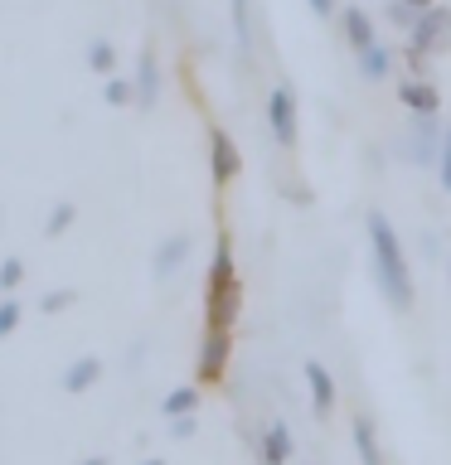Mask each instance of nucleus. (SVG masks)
Returning <instances> with one entry per match:
<instances>
[{
  "instance_id": "8",
  "label": "nucleus",
  "mask_w": 451,
  "mask_h": 465,
  "mask_svg": "<svg viewBox=\"0 0 451 465\" xmlns=\"http://www.w3.org/2000/svg\"><path fill=\"white\" fill-rule=\"evenodd\" d=\"M131 83H136V107H141V112H155L160 83H165V78H160V58H155V49H141V54H136V78H131Z\"/></svg>"
},
{
  "instance_id": "13",
  "label": "nucleus",
  "mask_w": 451,
  "mask_h": 465,
  "mask_svg": "<svg viewBox=\"0 0 451 465\" xmlns=\"http://www.w3.org/2000/svg\"><path fill=\"white\" fill-rule=\"evenodd\" d=\"M340 29H345V44H349L355 54L374 44V20H369V10H364V5H349V10L340 15Z\"/></svg>"
},
{
  "instance_id": "20",
  "label": "nucleus",
  "mask_w": 451,
  "mask_h": 465,
  "mask_svg": "<svg viewBox=\"0 0 451 465\" xmlns=\"http://www.w3.org/2000/svg\"><path fill=\"white\" fill-rule=\"evenodd\" d=\"M87 68H93V73H112L116 68L112 39H93V44H87Z\"/></svg>"
},
{
  "instance_id": "16",
  "label": "nucleus",
  "mask_w": 451,
  "mask_h": 465,
  "mask_svg": "<svg viewBox=\"0 0 451 465\" xmlns=\"http://www.w3.org/2000/svg\"><path fill=\"white\" fill-rule=\"evenodd\" d=\"M228 282H238V267H233V247H228V238H218V247H214V267H209V286H228Z\"/></svg>"
},
{
  "instance_id": "27",
  "label": "nucleus",
  "mask_w": 451,
  "mask_h": 465,
  "mask_svg": "<svg viewBox=\"0 0 451 465\" xmlns=\"http://www.w3.org/2000/svg\"><path fill=\"white\" fill-rule=\"evenodd\" d=\"M436 170H442V189H451V126L442 136V160H436Z\"/></svg>"
},
{
  "instance_id": "12",
  "label": "nucleus",
  "mask_w": 451,
  "mask_h": 465,
  "mask_svg": "<svg viewBox=\"0 0 451 465\" xmlns=\"http://www.w3.org/2000/svg\"><path fill=\"white\" fill-rule=\"evenodd\" d=\"M97 378H102V359H97V354H83V359H73L68 369H64L58 388H64V392H87Z\"/></svg>"
},
{
  "instance_id": "10",
  "label": "nucleus",
  "mask_w": 451,
  "mask_h": 465,
  "mask_svg": "<svg viewBox=\"0 0 451 465\" xmlns=\"http://www.w3.org/2000/svg\"><path fill=\"white\" fill-rule=\"evenodd\" d=\"M398 102H403L413 116H436V112H442L436 87H432V83H417V78H403V83H398Z\"/></svg>"
},
{
  "instance_id": "15",
  "label": "nucleus",
  "mask_w": 451,
  "mask_h": 465,
  "mask_svg": "<svg viewBox=\"0 0 451 465\" xmlns=\"http://www.w3.org/2000/svg\"><path fill=\"white\" fill-rule=\"evenodd\" d=\"M355 450H359V465H384V450H378L369 417H355Z\"/></svg>"
},
{
  "instance_id": "26",
  "label": "nucleus",
  "mask_w": 451,
  "mask_h": 465,
  "mask_svg": "<svg viewBox=\"0 0 451 465\" xmlns=\"http://www.w3.org/2000/svg\"><path fill=\"white\" fill-rule=\"evenodd\" d=\"M199 431V421H195V412H185V417H170V436H180V441H189V436Z\"/></svg>"
},
{
  "instance_id": "4",
  "label": "nucleus",
  "mask_w": 451,
  "mask_h": 465,
  "mask_svg": "<svg viewBox=\"0 0 451 465\" xmlns=\"http://www.w3.org/2000/svg\"><path fill=\"white\" fill-rule=\"evenodd\" d=\"M228 354H233L228 330H209V325H204V340H199V363H195L199 383H218V378H224V369H228Z\"/></svg>"
},
{
  "instance_id": "22",
  "label": "nucleus",
  "mask_w": 451,
  "mask_h": 465,
  "mask_svg": "<svg viewBox=\"0 0 451 465\" xmlns=\"http://www.w3.org/2000/svg\"><path fill=\"white\" fill-rule=\"evenodd\" d=\"M102 97H107V107H126V102H136V83H126V78H107Z\"/></svg>"
},
{
  "instance_id": "23",
  "label": "nucleus",
  "mask_w": 451,
  "mask_h": 465,
  "mask_svg": "<svg viewBox=\"0 0 451 465\" xmlns=\"http://www.w3.org/2000/svg\"><path fill=\"white\" fill-rule=\"evenodd\" d=\"M20 315H25V305H20V301H10V296L0 301V340H10V334L20 330Z\"/></svg>"
},
{
  "instance_id": "18",
  "label": "nucleus",
  "mask_w": 451,
  "mask_h": 465,
  "mask_svg": "<svg viewBox=\"0 0 451 465\" xmlns=\"http://www.w3.org/2000/svg\"><path fill=\"white\" fill-rule=\"evenodd\" d=\"M73 218H78V209L64 199V203H54V213L44 218V238H64V232L73 228Z\"/></svg>"
},
{
  "instance_id": "2",
  "label": "nucleus",
  "mask_w": 451,
  "mask_h": 465,
  "mask_svg": "<svg viewBox=\"0 0 451 465\" xmlns=\"http://www.w3.org/2000/svg\"><path fill=\"white\" fill-rule=\"evenodd\" d=\"M446 44H451V5L422 10V20L413 25V35H407V49H417V54H442Z\"/></svg>"
},
{
  "instance_id": "19",
  "label": "nucleus",
  "mask_w": 451,
  "mask_h": 465,
  "mask_svg": "<svg viewBox=\"0 0 451 465\" xmlns=\"http://www.w3.org/2000/svg\"><path fill=\"white\" fill-rule=\"evenodd\" d=\"M195 407H199V392L195 388H175V392H165L160 412H165V417H185V412H195Z\"/></svg>"
},
{
  "instance_id": "11",
  "label": "nucleus",
  "mask_w": 451,
  "mask_h": 465,
  "mask_svg": "<svg viewBox=\"0 0 451 465\" xmlns=\"http://www.w3.org/2000/svg\"><path fill=\"white\" fill-rule=\"evenodd\" d=\"M306 383H311V412L326 421L330 407H335V378H330V369L311 359V363H306Z\"/></svg>"
},
{
  "instance_id": "17",
  "label": "nucleus",
  "mask_w": 451,
  "mask_h": 465,
  "mask_svg": "<svg viewBox=\"0 0 451 465\" xmlns=\"http://www.w3.org/2000/svg\"><path fill=\"white\" fill-rule=\"evenodd\" d=\"M233 10V35H238V49L253 54V20H247V0H228Z\"/></svg>"
},
{
  "instance_id": "30",
  "label": "nucleus",
  "mask_w": 451,
  "mask_h": 465,
  "mask_svg": "<svg viewBox=\"0 0 451 465\" xmlns=\"http://www.w3.org/2000/svg\"><path fill=\"white\" fill-rule=\"evenodd\" d=\"M413 5H417V10H432V0H413Z\"/></svg>"
},
{
  "instance_id": "6",
  "label": "nucleus",
  "mask_w": 451,
  "mask_h": 465,
  "mask_svg": "<svg viewBox=\"0 0 451 465\" xmlns=\"http://www.w3.org/2000/svg\"><path fill=\"white\" fill-rule=\"evenodd\" d=\"M209 170H214V184H233L243 170V155L224 126H209Z\"/></svg>"
},
{
  "instance_id": "21",
  "label": "nucleus",
  "mask_w": 451,
  "mask_h": 465,
  "mask_svg": "<svg viewBox=\"0 0 451 465\" xmlns=\"http://www.w3.org/2000/svg\"><path fill=\"white\" fill-rule=\"evenodd\" d=\"M388 20L403 29V35H413V25L422 20V10L413 5V0H388Z\"/></svg>"
},
{
  "instance_id": "24",
  "label": "nucleus",
  "mask_w": 451,
  "mask_h": 465,
  "mask_svg": "<svg viewBox=\"0 0 451 465\" xmlns=\"http://www.w3.org/2000/svg\"><path fill=\"white\" fill-rule=\"evenodd\" d=\"M73 301H78V291H68V286H64V291H44L39 311H44V315H58V311H68Z\"/></svg>"
},
{
  "instance_id": "1",
  "label": "nucleus",
  "mask_w": 451,
  "mask_h": 465,
  "mask_svg": "<svg viewBox=\"0 0 451 465\" xmlns=\"http://www.w3.org/2000/svg\"><path fill=\"white\" fill-rule=\"evenodd\" d=\"M369 252H374V272H378V286L393 311H413V276H407V257H403V238L398 228L388 223V213H369Z\"/></svg>"
},
{
  "instance_id": "31",
  "label": "nucleus",
  "mask_w": 451,
  "mask_h": 465,
  "mask_svg": "<svg viewBox=\"0 0 451 465\" xmlns=\"http://www.w3.org/2000/svg\"><path fill=\"white\" fill-rule=\"evenodd\" d=\"M141 465H165V460H160V456H151V460H141Z\"/></svg>"
},
{
  "instance_id": "29",
  "label": "nucleus",
  "mask_w": 451,
  "mask_h": 465,
  "mask_svg": "<svg viewBox=\"0 0 451 465\" xmlns=\"http://www.w3.org/2000/svg\"><path fill=\"white\" fill-rule=\"evenodd\" d=\"M78 465H107V460H102V456H87V460H78Z\"/></svg>"
},
{
  "instance_id": "5",
  "label": "nucleus",
  "mask_w": 451,
  "mask_h": 465,
  "mask_svg": "<svg viewBox=\"0 0 451 465\" xmlns=\"http://www.w3.org/2000/svg\"><path fill=\"white\" fill-rule=\"evenodd\" d=\"M243 311V282H228V286H209L204 296V325L209 330H228Z\"/></svg>"
},
{
  "instance_id": "7",
  "label": "nucleus",
  "mask_w": 451,
  "mask_h": 465,
  "mask_svg": "<svg viewBox=\"0 0 451 465\" xmlns=\"http://www.w3.org/2000/svg\"><path fill=\"white\" fill-rule=\"evenodd\" d=\"M442 155V126L436 116H413V131H407V160L413 165H432Z\"/></svg>"
},
{
  "instance_id": "9",
  "label": "nucleus",
  "mask_w": 451,
  "mask_h": 465,
  "mask_svg": "<svg viewBox=\"0 0 451 465\" xmlns=\"http://www.w3.org/2000/svg\"><path fill=\"white\" fill-rule=\"evenodd\" d=\"M189 252H195V238H189V232H170V238L155 247V257H151V272H155V276H170V272H180L185 262H189Z\"/></svg>"
},
{
  "instance_id": "25",
  "label": "nucleus",
  "mask_w": 451,
  "mask_h": 465,
  "mask_svg": "<svg viewBox=\"0 0 451 465\" xmlns=\"http://www.w3.org/2000/svg\"><path fill=\"white\" fill-rule=\"evenodd\" d=\"M20 282H25V262L20 257H5V262H0V291H15Z\"/></svg>"
},
{
  "instance_id": "28",
  "label": "nucleus",
  "mask_w": 451,
  "mask_h": 465,
  "mask_svg": "<svg viewBox=\"0 0 451 465\" xmlns=\"http://www.w3.org/2000/svg\"><path fill=\"white\" fill-rule=\"evenodd\" d=\"M306 5H311V15H320V20H326V15H335V5H340V0H306Z\"/></svg>"
},
{
  "instance_id": "3",
  "label": "nucleus",
  "mask_w": 451,
  "mask_h": 465,
  "mask_svg": "<svg viewBox=\"0 0 451 465\" xmlns=\"http://www.w3.org/2000/svg\"><path fill=\"white\" fill-rule=\"evenodd\" d=\"M267 126L276 145H296V93H291V83H276L272 97H267Z\"/></svg>"
},
{
  "instance_id": "14",
  "label": "nucleus",
  "mask_w": 451,
  "mask_h": 465,
  "mask_svg": "<svg viewBox=\"0 0 451 465\" xmlns=\"http://www.w3.org/2000/svg\"><path fill=\"white\" fill-rule=\"evenodd\" d=\"M388 68H393V54H388L378 39L369 44V49H359V78H364V83H384Z\"/></svg>"
}]
</instances>
